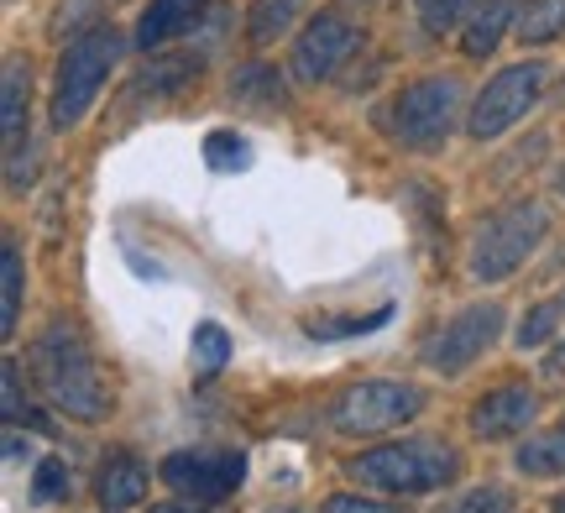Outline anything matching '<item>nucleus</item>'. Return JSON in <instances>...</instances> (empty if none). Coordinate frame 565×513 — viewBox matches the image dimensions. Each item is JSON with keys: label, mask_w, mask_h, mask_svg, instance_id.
I'll return each instance as SVG.
<instances>
[{"label": "nucleus", "mask_w": 565, "mask_h": 513, "mask_svg": "<svg viewBox=\"0 0 565 513\" xmlns=\"http://www.w3.org/2000/svg\"><path fill=\"white\" fill-rule=\"evenodd\" d=\"M0 393H6V425L11 430H42V435H53V425H47V414L32 409V398H26V383H21V362H6L0 367Z\"/></svg>", "instance_id": "16"}, {"label": "nucleus", "mask_w": 565, "mask_h": 513, "mask_svg": "<svg viewBox=\"0 0 565 513\" xmlns=\"http://www.w3.org/2000/svg\"><path fill=\"white\" fill-rule=\"evenodd\" d=\"M68 493H74V472H68V461H58V456H47V461H38V472H32V503H68Z\"/></svg>", "instance_id": "22"}, {"label": "nucleus", "mask_w": 565, "mask_h": 513, "mask_svg": "<svg viewBox=\"0 0 565 513\" xmlns=\"http://www.w3.org/2000/svg\"><path fill=\"white\" fill-rule=\"evenodd\" d=\"M26 89H32V74L26 63L11 58L6 63V89H0V137H6V163L21 158V142H26Z\"/></svg>", "instance_id": "14"}, {"label": "nucleus", "mask_w": 565, "mask_h": 513, "mask_svg": "<svg viewBox=\"0 0 565 513\" xmlns=\"http://www.w3.org/2000/svg\"><path fill=\"white\" fill-rule=\"evenodd\" d=\"M508 509H513V498L503 488H477V493H466L456 509H445V513H508Z\"/></svg>", "instance_id": "29"}, {"label": "nucleus", "mask_w": 565, "mask_h": 513, "mask_svg": "<svg viewBox=\"0 0 565 513\" xmlns=\"http://www.w3.org/2000/svg\"><path fill=\"white\" fill-rule=\"evenodd\" d=\"M550 509H555V513H565V493H561V498H555V503H550Z\"/></svg>", "instance_id": "35"}, {"label": "nucleus", "mask_w": 565, "mask_h": 513, "mask_svg": "<svg viewBox=\"0 0 565 513\" xmlns=\"http://www.w3.org/2000/svg\"><path fill=\"white\" fill-rule=\"evenodd\" d=\"M0 278H6V304H0V335L11 341L21 320V242L6 236V252H0Z\"/></svg>", "instance_id": "20"}, {"label": "nucleus", "mask_w": 565, "mask_h": 513, "mask_svg": "<svg viewBox=\"0 0 565 513\" xmlns=\"http://www.w3.org/2000/svg\"><path fill=\"white\" fill-rule=\"evenodd\" d=\"M121 47H126L121 26H110V21H100V26L79 32V38L63 47L58 79H53V105H47V121H53V131H68V126H74L84 110L95 105L100 84L110 79V68H116V58H121Z\"/></svg>", "instance_id": "3"}, {"label": "nucleus", "mask_w": 565, "mask_h": 513, "mask_svg": "<svg viewBox=\"0 0 565 513\" xmlns=\"http://www.w3.org/2000/svg\"><path fill=\"white\" fill-rule=\"evenodd\" d=\"M561 304H565V299H561Z\"/></svg>", "instance_id": "38"}, {"label": "nucleus", "mask_w": 565, "mask_h": 513, "mask_svg": "<svg viewBox=\"0 0 565 513\" xmlns=\"http://www.w3.org/2000/svg\"><path fill=\"white\" fill-rule=\"evenodd\" d=\"M424 409V393L414 383H393V377H372V383H351V388L335 398V430L341 435H387L408 425L414 414Z\"/></svg>", "instance_id": "5"}, {"label": "nucleus", "mask_w": 565, "mask_h": 513, "mask_svg": "<svg viewBox=\"0 0 565 513\" xmlns=\"http://www.w3.org/2000/svg\"><path fill=\"white\" fill-rule=\"evenodd\" d=\"M6 456H11V461H21V456H32V446H21L17 435H11V446H6Z\"/></svg>", "instance_id": "33"}, {"label": "nucleus", "mask_w": 565, "mask_h": 513, "mask_svg": "<svg viewBox=\"0 0 565 513\" xmlns=\"http://www.w3.org/2000/svg\"><path fill=\"white\" fill-rule=\"evenodd\" d=\"M204 0H152L147 11H141V21H137V47L141 53H152L158 58L168 42H179V38H189L194 26L204 21Z\"/></svg>", "instance_id": "12"}, {"label": "nucleus", "mask_w": 565, "mask_h": 513, "mask_svg": "<svg viewBox=\"0 0 565 513\" xmlns=\"http://www.w3.org/2000/svg\"><path fill=\"white\" fill-rule=\"evenodd\" d=\"M95 493H100V509L105 513H121V509H137L141 498H147V467H141L137 456H105L100 467V482H95Z\"/></svg>", "instance_id": "13"}, {"label": "nucleus", "mask_w": 565, "mask_h": 513, "mask_svg": "<svg viewBox=\"0 0 565 513\" xmlns=\"http://www.w3.org/2000/svg\"><path fill=\"white\" fill-rule=\"evenodd\" d=\"M26 367L38 377V388L47 393V404H58L68 419L100 425L105 414H110V388H105L100 367H95V351H89L79 325L53 320V325L32 341Z\"/></svg>", "instance_id": "1"}, {"label": "nucleus", "mask_w": 565, "mask_h": 513, "mask_svg": "<svg viewBox=\"0 0 565 513\" xmlns=\"http://www.w3.org/2000/svg\"><path fill=\"white\" fill-rule=\"evenodd\" d=\"M545 210L534 200H519V205L487 215L477 236H471V278L477 284H503L508 272H519L534 257V247L545 242Z\"/></svg>", "instance_id": "4"}, {"label": "nucleus", "mask_w": 565, "mask_h": 513, "mask_svg": "<svg viewBox=\"0 0 565 513\" xmlns=\"http://www.w3.org/2000/svg\"><path fill=\"white\" fill-rule=\"evenodd\" d=\"M498 330H503V304H471L424 346V362L435 372H466L498 341Z\"/></svg>", "instance_id": "9"}, {"label": "nucleus", "mask_w": 565, "mask_h": 513, "mask_svg": "<svg viewBox=\"0 0 565 513\" xmlns=\"http://www.w3.org/2000/svg\"><path fill=\"white\" fill-rule=\"evenodd\" d=\"M456 116H461V84L419 79L414 89H404L393 100V137L414 147V152H429V147H440L456 131Z\"/></svg>", "instance_id": "7"}, {"label": "nucleus", "mask_w": 565, "mask_h": 513, "mask_svg": "<svg viewBox=\"0 0 565 513\" xmlns=\"http://www.w3.org/2000/svg\"><path fill=\"white\" fill-rule=\"evenodd\" d=\"M519 472H529V477H561L565 472V430H550V435L524 440V451H519Z\"/></svg>", "instance_id": "19"}, {"label": "nucleus", "mask_w": 565, "mask_h": 513, "mask_svg": "<svg viewBox=\"0 0 565 513\" xmlns=\"http://www.w3.org/2000/svg\"><path fill=\"white\" fill-rule=\"evenodd\" d=\"M387 314L393 309H372V314H341V320H309V335L315 341H345V335H366V330H377L387 325Z\"/></svg>", "instance_id": "25"}, {"label": "nucleus", "mask_w": 565, "mask_h": 513, "mask_svg": "<svg viewBox=\"0 0 565 513\" xmlns=\"http://www.w3.org/2000/svg\"><path fill=\"white\" fill-rule=\"evenodd\" d=\"M555 194H561V200H565V163L555 168Z\"/></svg>", "instance_id": "34"}, {"label": "nucleus", "mask_w": 565, "mask_h": 513, "mask_svg": "<svg viewBox=\"0 0 565 513\" xmlns=\"http://www.w3.org/2000/svg\"><path fill=\"white\" fill-rule=\"evenodd\" d=\"M324 513H398V509H387V503H377V498L335 493V498H324Z\"/></svg>", "instance_id": "30"}, {"label": "nucleus", "mask_w": 565, "mask_h": 513, "mask_svg": "<svg viewBox=\"0 0 565 513\" xmlns=\"http://www.w3.org/2000/svg\"><path fill=\"white\" fill-rule=\"evenodd\" d=\"M508 21H513V0H487V6H477V17L466 21V32H461V53L466 58H487V53L503 42Z\"/></svg>", "instance_id": "15"}, {"label": "nucleus", "mask_w": 565, "mask_h": 513, "mask_svg": "<svg viewBox=\"0 0 565 513\" xmlns=\"http://www.w3.org/2000/svg\"><path fill=\"white\" fill-rule=\"evenodd\" d=\"M294 11H299V0H257V6H252V21H246V38L273 42L278 32H288Z\"/></svg>", "instance_id": "23"}, {"label": "nucleus", "mask_w": 565, "mask_h": 513, "mask_svg": "<svg viewBox=\"0 0 565 513\" xmlns=\"http://www.w3.org/2000/svg\"><path fill=\"white\" fill-rule=\"evenodd\" d=\"M158 472L189 503H225L246 482V456L215 451V446H204V451H173V456H162Z\"/></svg>", "instance_id": "8"}, {"label": "nucleus", "mask_w": 565, "mask_h": 513, "mask_svg": "<svg viewBox=\"0 0 565 513\" xmlns=\"http://www.w3.org/2000/svg\"><path fill=\"white\" fill-rule=\"evenodd\" d=\"M561 430H565V419H561Z\"/></svg>", "instance_id": "37"}, {"label": "nucleus", "mask_w": 565, "mask_h": 513, "mask_svg": "<svg viewBox=\"0 0 565 513\" xmlns=\"http://www.w3.org/2000/svg\"><path fill=\"white\" fill-rule=\"evenodd\" d=\"M351 482L377 488V493H435L445 482H456L461 456L440 446V440H393L377 451H362L356 461H345Z\"/></svg>", "instance_id": "2"}, {"label": "nucleus", "mask_w": 565, "mask_h": 513, "mask_svg": "<svg viewBox=\"0 0 565 513\" xmlns=\"http://www.w3.org/2000/svg\"><path fill=\"white\" fill-rule=\"evenodd\" d=\"M534 393L524 383H503V388H492L487 398H477V409H471V430L482 435V440H508V435H519L534 419Z\"/></svg>", "instance_id": "11"}, {"label": "nucleus", "mask_w": 565, "mask_h": 513, "mask_svg": "<svg viewBox=\"0 0 565 513\" xmlns=\"http://www.w3.org/2000/svg\"><path fill=\"white\" fill-rule=\"evenodd\" d=\"M278 513H299V509H278Z\"/></svg>", "instance_id": "36"}, {"label": "nucleus", "mask_w": 565, "mask_h": 513, "mask_svg": "<svg viewBox=\"0 0 565 513\" xmlns=\"http://www.w3.org/2000/svg\"><path fill=\"white\" fill-rule=\"evenodd\" d=\"M200 68H204V58H162V53H158V58L137 74V84H131V89H141V95H173V89H179V84H189Z\"/></svg>", "instance_id": "17"}, {"label": "nucleus", "mask_w": 565, "mask_h": 513, "mask_svg": "<svg viewBox=\"0 0 565 513\" xmlns=\"http://www.w3.org/2000/svg\"><path fill=\"white\" fill-rule=\"evenodd\" d=\"M356 47H362V32L345 17H335V11H320V17L299 32V42H294V79L324 84Z\"/></svg>", "instance_id": "10"}, {"label": "nucleus", "mask_w": 565, "mask_h": 513, "mask_svg": "<svg viewBox=\"0 0 565 513\" xmlns=\"http://www.w3.org/2000/svg\"><path fill=\"white\" fill-rule=\"evenodd\" d=\"M414 6H419L424 32H435V38H440V32H450V26H456V21H461L477 0H414Z\"/></svg>", "instance_id": "28"}, {"label": "nucleus", "mask_w": 565, "mask_h": 513, "mask_svg": "<svg viewBox=\"0 0 565 513\" xmlns=\"http://www.w3.org/2000/svg\"><path fill=\"white\" fill-rule=\"evenodd\" d=\"M545 383H565V341L545 356Z\"/></svg>", "instance_id": "31"}, {"label": "nucleus", "mask_w": 565, "mask_h": 513, "mask_svg": "<svg viewBox=\"0 0 565 513\" xmlns=\"http://www.w3.org/2000/svg\"><path fill=\"white\" fill-rule=\"evenodd\" d=\"M204 163L215 168V173H242L252 163V147L236 137V131H210L204 137Z\"/></svg>", "instance_id": "24"}, {"label": "nucleus", "mask_w": 565, "mask_h": 513, "mask_svg": "<svg viewBox=\"0 0 565 513\" xmlns=\"http://www.w3.org/2000/svg\"><path fill=\"white\" fill-rule=\"evenodd\" d=\"M231 95H236L242 105H282L278 68H267V63H252V68H242V74L231 79Z\"/></svg>", "instance_id": "21"}, {"label": "nucleus", "mask_w": 565, "mask_h": 513, "mask_svg": "<svg viewBox=\"0 0 565 513\" xmlns=\"http://www.w3.org/2000/svg\"><path fill=\"white\" fill-rule=\"evenodd\" d=\"M540 95H545V63H513V68L487 79V89L477 95V105H471L466 131H471L477 142H492V137H503L508 126L524 121L529 110L540 105Z\"/></svg>", "instance_id": "6"}, {"label": "nucleus", "mask_w": 565, "mask_h": 513, "mask_svg": "<svg viewBox=\"0 0 565 513\" xmlns=\"http://www.w3.org/2000/svg\"><path fill=\"white\" fill-rule=\"evenodd\" d=\"M565 38V0H529L519 17V42H555Z\"/></svg>", "instance_id": "18"}, {"label": "nucleus", "mask_w": 565, "mask_h": 513, "mask_svg": "<svg viewBox=\"0 0 565 513\" xmlns=\"http://www.w3.org/2000/svg\"><path fill=\"white\" fill-rule=\"evenodd\" d=\"M152 513H210V503H189V498H179V503H152Z\"/></svg>", "instance_id": "32"}, {"label": "nucleus", "mask_w": 565, "mask_h": 513, "mask_svg": "<svg viewBox=\"0 0 565 513\" xmlns=\"http://www.w3.org/2000/svg\"><path fill=\"white\" fill-rule=\"evenodd\" d=\"M194 362H200L204 377H210V372H221L225 362H231V335H225L215 320L194 325Z\"/></svg>", "instance_id": "26"}, {"label": "nucleus", "mask_w": 565, "mask_h": 513, "mask_svg": "<svg viewBox=\"0 0 565 513\" xmlns=\"http://www.w3.org/2000/svg\"><path fill=\"white\" fill-rule=\"evenodd\" d=\"M565 320V304H534L524 314V325H519V346H545V341H555V330H561Z\"/></svg>", "instance_id": "27"}]
</instances>
